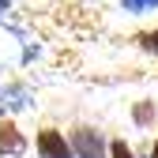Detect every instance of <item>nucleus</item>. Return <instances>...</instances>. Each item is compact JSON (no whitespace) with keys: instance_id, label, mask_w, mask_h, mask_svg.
Here are the masks:
<instances>
[{"instance_id":"nucleus-7","label":"nucleus","mask_w":158,"mask_h":158,"mask_svg":"<svg viewBox=\"0 0 158 158\" xmlns=\"http://www.w3.org/2000/svg\"><path fill=\"white\" fill-rule=\"evenodd\" d=\"M135 42H139L143 49H154V53H158V30H154V34H139Z\"/></svg>"},{"instance_id":"nucleus-10","label":"nucleus","mask_w":158,"mask_h":158,"mask_svg":"<svg viewBox=\"0 0 158 158\" xmlns=\"http://www.w3.org/2000/svg\"><path fill=\"white\" fill-rule=\"evenodd\" d=\"M4 106H8V102H4V98H0V113H4Z\"/></svg>"},{"instance_id":"nucleus-9","label":"nucleus","mask_w":158,"mask_h":158,"mask_svg":"<svg viewBox=\"0 0 158 158\" xmlns=\"http://www.w3.org/2000/svg\"><path fill=\"white\" fill-rule=\"evenodd\" d=\"M8 4H11V0H0V11H4V8H8Z\"/></svg>"},{"instance_id":"nucleus-8","label":"nucleus","mask_w":158,"mask_h":158,"mask_svg":"<svg viewBox=\"0 0 158 158\" xmlns=\"http://www.w3.org/2000/svg\"><path fill=\"white\" fill-rule=\"evenodd\" d=\"M151 158H158V139H154V147H151Z\"/></svg>"},{"instance_id":"nucleus-4","label":"nucleus","mask_w":158,"mask_h":158,"mask_svg":"<svg viewBox=\"0 0 158 158\" xmlns=\"http://www.w3.org/2000/svg\"><path fill=\"white\" fill-rule=\"evenodd\" d=\"M128 15H143V11H154L158 8V0H124V4H121Z\"/></svg>"},{"instance_id":"nucleus-1","label":"nucleus","mask_w":158,"mask_h":158,"mask_svg":"<svg viewBox=\"0 0 158 158\" xmlns=\"http://www.w3.org/2000/svg\"><path fill=\"white\" fill-rule=\"evenodd\" d=\"M72 151H75V158H106L109 147L94 128H75L72 132Z\"/></svg>"},{"instance_id":"nucleus-2","label":"nucleus","mask_w":158,"mask_h":158,"mask_svg":"<svg viewBox=\"0 0 158 158\" xmlns=\"http://www.w3.org/2000/svg\"><path fill=\"white\" fill-rule=\"evenodd\" d=\"M38 154L42 158H72V139H64L56 128H42L38 132Z\"/></svg>"},{"instance_id":"nucleus-5","label":"nucleus","mask_w":158,"mask_h":158,"mask_svg":"<svg viewBox=\"0 0 158 158\" xmlns=\"http://www.w3.org/2000/svg\"><path fill=\"white\" fill-rule=\"evenodd\" d=\"M151 117H154V102H139L135 106V124H151Z\"/></svg>"},{"instance_id":"nucleus-3","label":"nucleus","mask_w":158,"mask_h":158,"mask_svg":"<svg viewBox=\"0 0 158 158\" xmlns=\"http://www.w3.org/2000/svg\"><path fill=\"white\" fill-rule=\"evenodd\" d=\"M0 154H8V158L27 154V139H23V132L11 121H0Z\"/></svg>"},{"instance_id":"nucleus-6","label":"nucleus","mask_w":158,"mask_h":158,"mask_svg":"<svg viewBox=\"0 0 158 158\" xmlns=\"http://www.w3.org/2000/svg\"><path fill=\"white\" fill-rule=\"evenodd\" d=\"M109 158H135V154H132V147H128L124 139H113V143H109Z\"/></svg>"}]
</instances>
